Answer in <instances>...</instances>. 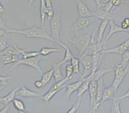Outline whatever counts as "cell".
I'll list each match as a JSON object with an SVG mask.
<instances>
[{
  "label": "cell",
  "instance_id": "obj_11",
  "mask_svg": "<svg viewBox=\"0 0 129 113\" xmlns=\"http://www.w3.org/2000/svg\"><path fill=\"white\" fill-rule=\"evenodd\" d=\"M77 7L78 17H90L93 16L92 12L89 9L83 0H75Z\"/></svg>",
  "mask_w": 129,
  "mask_h": 113
},
{
  "label": "cell",
  "instance_id": "obj_12",
  "mask_svg": "<svg viewBox=\"0 0 129 113\" xmlns=\"http://www.w3.org/2000/svg\"><path fill=\"white\" fill-rule=\"evenodd\" d=\"M105 89L104 87V79L102 77H101L98 80V88H97V93L96 96V101H95V105L94 107L93 108V110L92 112L96 111L100 107V103L102 98L103 93H104V90Z\"/></svg>",
  "mask_w": 129,
  "mask_h": 113
},
{
  "label": "cell",
  "instance_id": "obj_13",
  "mask_svg": "<svg viewBox=\"0 0 129 113\" xmlns=\"http://www.w3.org/2000/svg\"><path fill=\"white\" fill-rule=\"evenodd\" d=\"M112 70H114V68H98L95 72H91L89 75H87L85 78L89 79L91 81L92 80L98 81V79H100L101 77H104V75L112 72Z\"/></svg>",
  "mask_w": 129,
  "mask_h": 113
},
{
  "label": "cell",
  "instance_id": "obj_38",
  "mask_svg": "<svg viewBox=\"0 0 129 113\" xmlns=\"http://www.w3.org/2000/svg\"><path fill=\"white\" fill-rule=\"evenodd\" d=\"M121 27L125 30H127L128 28H129V17H125L124 19L121 24Z\"/></svg>",
  "mask_w": 129,
  "mask_h": 113
},
{
  "label": "cell",
  "instance_id": "obj_33",
  "mask_svg": "<svg viewBox=\"0 0 129 113\" xmlns=\"http://www.w3.org/2000/svg\"><path fill=\"white\" fill-rule=\"evenodd\" d=\"M12 103L13 105H14V107L16 110L20 112H25V105L21 99L15 98L13 100Z\"/></svg>",
  "mask_w": 129,
  "mask_h": 113
},
{
  "label": "cell",
  "instance_id": "obj_14",
  "mask_svg": "<svg viewBox=\"0 0 129 113\" xmlns=\"http://www.w3.org/2000/svg\"><path fill=\"white\" fill-rule=\"evenodd\" d=\"M16 96H20V97L22 98H31L38 97V96H41V95L30 90V89H28L25 86H22L20 87V88L17 91Z\"/></svg>",
  "mask_w": 129,
  "mask_h": 113
},
{
  "label": "cell",
  "instance_id": "obj_51",
  "mask_svg": "<svg viewBox=\"0 0 129 113\" xmlns=\"http://www.w3.org/2000/svg\"><path fill=\"white\" fill-rule=\"evenodd\" d=\"M127 3H129V1H128V2H127Z\"/></svg>",
  "mask_w": 129,
  "mask_h": 113
},
{
  "label": "cell",
  "instance_id": "obj_36",
  "mask_svg": "<svg viewBox=\"0 0 129 113\" xmlns=\"http://www.w3.org/2000/svg\"><path fill=\"white\" fill-rule=\"evenodd\" d=\"M73 74V68L71 64H68L66 66V77L68 80H70L72 78V75Z\"/></svg>",
  "mask_w": 129,
  "mask_h": 113
},
{
  "label": "cell",
  "instance_id": "obj_42",
  "mask_svg": "<svg viewBox=\"0 0 129 113\" xmlns=\"http://www.w3.org/2000/svg\"><path fill=\"white\" fill-rule=\"evenodd\" d=\"M36 0H26V2L27 4V7H28V11H30V7H31V4L33 3H34L36 2Z\"/></svg>",
  "mask_w": 129,
  "mask_h": 113
},
{
  "label": "cell",
  "instance_id": "obj_7",
  "mask_svg": "<svg viewBox=\"0 0 129 113\" xmlns=\"http://www.w3.org/2000/svg\"><path fill=\"white\" fill-rule=\"evenodd\" d=\"M80 61L81 65H82L84 68L83 74L81 77V79H84L87 75H89L91 72L92 67V55L87 54L86 53H83L79 58Z\"/></svg>",
  "mask_w": 129,
  "mask_h": 113
},
{
  "label": "cell",
  "instance_id": "obj_41",
  "mask_svg": "<svg viewBox=\"0 0 129 113\" xmlns=\"http://www.w3.org/2000/svg\"><path fill=\"white\" fill-rule=\"evenodd\" d=\"M34 86L36 88H39V89L44 87V85H43V83L41 81H41H36L34 83Z\"/></svg>",
  "mask_w": 129,
  "mask_h": 113
},
{
  "label": "cell",
  "instance_id": "obj_48",
  "mask_svg": "<svg viewBox=\"0 0 129 113\" xmlns=\"http://www.w3.org/2000/svg\"><path fill=\"white\" fill-rule=\"evenodd\" d=\"M129 0H121V2H122V4L123 3H127V2H128Z\"/></svg>",
  "mask_w": 129,
  "mask_h": 113
},
{
  "label": "cell",
  "instance_id": "obj_30",
  "mask_svg": "<svg viewBox=\"0 0 129 113\" xmlns=\"http://www.w3.org/2000/svg\"><path fill=\"white\" fill-rule=\"evenodd\" d=\"M80 59L74 56L72 59H71V64L73 68V74H77L79 75L80 77H82V75L80 72Z\"/></svg>",
  "mask_w": 129,
  "mask_h": 113
},
{
  "label": "cell",
  "instance_id": "obj_8",
  "mask_svg": "<svg viewBox=\"0 0 129 113\" xmlns=\"http://www.w3.org/2000/svg\"><path fill=\"white\" fill-rule=\"evenodd\" d=\"M50 29H51V36L53 38V42H55L57 44L60 40V32L61 30V22L60 20L57 17L53 18L50 23Z\"/></svg>",
  "mask_w": 129,
  "mask_h": 113
},
{
  "label": "cell",
  "instance_id": "obj_15",
  "mask_svg": "<svg viewBox=\"0 0 129 113\" xmlns=\"http://www.w3.org/2000/svg\"><path fill=\"white\" fill-rule=\"evenodd\" d=\"M110 26V30L108 32V34L107 35L106 38L105 40H107L108 39H109L111 38V36H112L113 35L116 34L117 33H120V32H125L127 33L126 30L122 28L121 26H118V24H116L115 23V22L114 21V20H110L109 23Z\"/></svg>",
  "mask_w": 129,
  "mask_h": 113
},
{
  "label": "cell",
  "instance_id": "obj_16",
  "mask_svg": "<svg viewBox=\"0 0 129 113\" xmlns=\"http://www.w3.org/2000/svg\"><path fill=\"white\" fill-rule=\"evenodd\" d=\"M115 93H116V92H115L114 88H113L112 85L111 86H108V87L105 88L104 93H103L102 98V100H101L100 103V106L106 101L113 98Z\"/></svg>",
  "mask_w": 129,
  "mask_h": 113
},
{
  "label": "cell",
  "instance_id": "obj_43",
  "mask_svg": "<svg viewBox=\"0 0 129 113\" xmlns=\"http://www.w3.org/2000/svg\"><path fill=\"white\" fill-rule=\"evenodd\" d=\"M119 98L121 99V100H123V99L129 98V88H128V89L127 90V91H126V93L124 94V95H123L121 96H120V97H119Z\"/></svg>",
  "mask_w": 129,
  "mask_h": 113
},
{
  "label": "cell",
  "instance_id": "obj_19",
  "mask_svg": "<svg viewBox=\"0 0 129 113\" xmlns=\"http://www.w3.org/2000/svg\"><path fill=\"white\" fill-rule=\"evenodd\" d=\"M83 81H84L83 79H81L80 81H77L75 82L68 84L66 85V96L67 99H68L75 91L78 90V88H80V86L82 84Z\"/></svg>",
  "mask_w": 129,
  "mask_h": 113
},
{
  "label": "cell",
  "instance_id": "obj_47",
  "mask_svg": "<svg viewBox=\"0 0 129 113\" xmlns=\"http://www.w3.org/2000/svg\"><path fill=\"white\" fill-rule=\"evenodd\" d=\"M4 12H5V8L3 6V5H2V3H1V2H0V14H3V13Z\"/></svg>",
  "mask_w": 129,
  "mask_h": 113
},
{
  "label": "cell",
  "instance_id": "obj_20",
  "mask_svg": "<svg viewBox=\"0 0 129 113\" xmlns=\"http://www.w3.org/2000/svg\"><path fill=\"white\" fill-rule=\"evenodd\" d=\"M19 59L18 55H4L0 56V68L11 63H14Z\"/></svg>",
  "mask_w": 129,
  "mask_h": 113
},
{
  "label": "cell",
  "instance_id": "obj_1",
  "mask_svg": "<svg viewBox=\"0 0 129 113\" xmlns=\"http://www.w3.org/2000/svg\"><path fill=\"white\" fill-rule=\"evenodd\" d=\"M7 33L12 34L21 35L27 38H36V39H43L53 41L51 35L44 28H38L36 26H32L31 27L24 30H6Z\"/></svg>",
  "mask_w": 129,
  "mask_h": 113
},
{
  "label": "cell",
  "instance_id": "obj_50",
  "mask_svg": "<svg viewBox=\"0 0 129 113\" xmlns=\"http://www.w3.org/2000/svg\"><path fill=\"white\" fill-rule=\"evenodd\" d=\"M126 31H127V33H129V28H128L127 30H126Z\"/></svg>",
  "mask_w": 129,
  "mask_h": 113
},
{
  "label": "cell",
  "instance_id": "obj_26",
  "mask_svg": "<svg viewBox=\"0 0 129 113\" xmlns=\"http://www.w3.org/2000/svg\"><path fill=\"white\" fill-rule=\"evenodd\" d=\"M83 82L80 86V88H78V92H77V97L79 96H83L85 92L88 90L89 89V84L91 82V81H89V79L84 78L83 79Z\"/></svg>",
  "mask_w": 129,
  "mask_h": 113
},
{
  "label": "cell",
  "instance_id": "obj_4",
  "mask_svg": "<svg viewBox=\"0 0 129 113\" xmlns=\"http://www.w3.org/2000/svg\"><path fill=\"white\" fill-rule=\"evenodd\" d=\"M43 59V58L39 57V56L37 57H33V58L19 59L12 65L11 69L16 68L17 66H19V65H25V66H28V67H30V68H34L39 73H40L41 74H43V70H42L39 65L40 61H41Z\"/></svg>",
  "mask_w": 129,
  "mask_h": 113
},
{
  "label": "cell",
  "instance_id": "obj_28",
  "mask_svg": "<svg viewBox=\"0 0 129 113\" xmlns=\"http://www.w3.org/2000/svg\"><path fill=\"white\" fill-rule=\"evenodd\" d=\"M48 11V9L46 6L45 1L40 0V15H41V23L43 26H44Z\"/></svg>",
  "mask_w": 129,
  "mask_h": 113
},
{
  "label": "cell",
  "instance_id": "obj_6",
  "mask_svg": "<svg viewBox=\"0 0 129 113\" xmlns=\"http://www.w3.org/2000/svg\"><path fill=\"white\" fill-rule=\"evenodd\" d=\"M98 19L94 16L90 17H78L76 22L71 26L70 30H75L76 31L85 30L93 23H96Z\"/></svg>",
  "mask_w": 129,
  "mask_h": 113
},
{
  "label": "cell",
  "instance_id": "obj_21",
  "mask_svg": "<svg viewBox=\"0 0 129 113\" xmlns=\"http://www.w3.org/2000/svg\"><path fill=\"white\" fill-rule=\"evenodd\" d=\"M57 44H58L60 47H62L63 49H64V50H65V54H64V59H63L61 61H60L59 63H58L59 65H62L64 63H66L67 61H70V60L74 57V55L73 54L72 52H71V51L70 50V49L69 48L66 44H64V43H63L62 42L59 41L58 42H57Z\"/></svg>",
  "mask_w": 129,
  "mask_h": 113
},
{
  "label": "cell",
  "instance_id": "obj_44",
  "mask_svg": "<svg viewBox=\"0 0 129 113\" xmlns=\"http://www.w3.org/2000/svg\"><path fill=\"white\" fill-rule=\"evenodd\" d=\"M9 107H10V104H8L5 105L4 108L2 110H0V112H8L9 110Z\"/></svg>",
  "mask_w": 129,
  "mask_h": 113
},
{
  "label": "cell",
  "instance_id": "obj_18",
  "mask_svg": "<svg viewBox=\"0 0 129 113\" xmlns=\"http://www.w3.org/2000/svg\"><path fill=\"white\" fill-rule=\"evenodd\" d=\"M20 88V86H18L17 88L12 90L8 95L6 96H3V97H0V103L7 105L8 104H10L11 102H13V100L15 99V97L16 96V93L18 89Z\"/></svg>",
  "mask_w": 129,
  "mask_h": 113
},
{
  "label": "cell",
  "instance_id": "obj_27",
  "mask_svg": "<svg viewBox=\"0 0 129 113\" xmlns=\"http://www.w3.org/2000/svg\"><path fill=\"white\" fill-rule=\"evenodd\" d=\"M121 100L119 97H115L112 98V103L111 105V110L110 112H116V113H121V110L120 108V103Z\"/></svg>",
  "mask_w": 129,
  "mask_h": 113
},
{
  "label": "cell",
  "instance_id": "obj_24",
  "mask_svg": "<svg viewBox=\"0 0 129 113\" xmlns=\"http://www.w3.org/2000/svg\"><path fill=\"white\" fill-rule=\"evenodd\" d=\"M16 48L17 49V51L19 52L20 55L23 56V58H33V57H37L39 56H41L39 51H30V52H27V50L29 49V48L23 49L19 47L16 46Z\"/></svg>",
  "mask_w": 129,
  "mask_h": 113
},
{
  "label": "cell",
  "instance_id": "obj_32",
  "mask_svg": "<svg viewBox=\"0 0 129 113\" xmlns=\"http://www.w3.org/2000/svg\"><path fill=\"white\" fill-rule=\"evenodd\" d=\"M52 77H53V68L43 74L41 81L43 82L44 86H45L46 85H47L50 82Z\"/></svg>",
  "mask_w": 129,
  "mask_h": 113
},
{
  "label": "cell",
  "instance_id": "obj_2",
  "mask_svg": "<svg viewBox=\"0 0 129 113\" xmlns=\"http://www.w3.org/2000/svg\"><path fill=\"white\" fill-rule=\"evenodd\" d=\"M92 33H89L85 35L77 34L73 37L69 38V41L75 47L79 57L86 51L91 42Z\"/></svg>",
  "mask_w": 129,
  "mask_h": 113
},
{
  "label": "cell",
  "instance_id": "obj_3",
  "mask_svg": "<svg viewBox=\"0 0 129 113\" xmlns=\"http://www.w3.org/2000/svg\"><path fill=\"white\" fill-rule=\"evenodd\" d=\"M114 77L113 79L112 86L114 88L115 92L116 93L119 86H120L121 82H123V79H125V76L129 72V65L124 67L121 63H117L115 65L114 68Z\"/></svg>",
  "mask_w": 129,
  "mask_h": 113
},
{
  "label": "cell",
  "instance_id": "obj_39",
  "mask_svg": "<svg viewBox=\"0 0 129 113\" xmlns=\"http://www.w3.org/2000/svg\"><path fill=\"white\" fill-rule=\"evenodd\" d=\"M7 42L3 40H0V52L4 50L6 47H7Z\"/></svg>",
  "mask_w": 129,
  "mask_h": 113
},
{
  "label": "cell",
  "instance_id": "obj_45",
  "mask_svg": "<svg viewBox=\"0 0 129 113\" xmlns=\"http://www.w3.org/2000/svg\"><path fill=\"white\" fill-rule=\"evenodd\" d=\"M7 33V31L5 29L2 28H0V37H3L4 35H5Z\"/></svg>",
  "mask_w": 129,
  "mask_h": 113
},
{
  "label": "cell",
  "instance_id": "obj_40",
  "mask_svg": "<svg viewBox=\"0 0 129 113\" xmlns=\"http://www.w3.org/2000/svg\"><path fill=\"white\" fill-rule=\"evenodd\" d=\"M45 1V4L46 7L48 10H53V5L51 3V0H44Z\"/></svg>",
  "mask_w": 129,
  "mask_h": 113
},
{
  "label": "cell",
  "instance_id": "obj_37",
  "mask_svg": "<svg viewBox=\"0 0 129 113\" xmlns=\"http://www.w3.org/2000/svg\"><path fill=\"white\" fill-rule=\"evenodd\" d=\"M129 63V49L127 51H125L123 54H122V59H121V65L124 66L126 67L128 65Z\"/></svg>",
  "mask_w": 129,
  "mask_h": 113
},
{
  "label": "cell",
  "instance_id": "obj_31",
  "mask_svg": "<svg viewBox=\"0 0 129 113\" xmlns=\"http://www.w3.org/2000/svg\"><path fill=\"white\" fill-rule=\"evenodd\" d=\"M62 50L58 48H52V47H43L40 50V54L41 56H48L49 54H51V53H54V52H61Z\"/></svg>",
  "mask_w": 129,
  "mask_h": 113
},
{
  "label": "cell",
  "instance_id": "obj_29",
  "mask_svg": "<svg viewBox=\"0 0 129 113\" xmlns=\"http://www.w3.org/2000/svg\"><path fill=\"white\" fill-rule=\"evenodd\" d=\"M19 52L16 48V46L8 45L4 50L0 52V56L4 55H19Z\"/></svg>",
  "mask_w": 129,
  "mask_h": 113
},
{
  "label": "cell",
  "instance_id": "obj_46",
  "mask_svg": "<svg viewBox=\"0 0 129 113\" xmlns=\"http://www.w3.org/2000/svg\"><path fill=\"white\" fill-rule=\"evenodd\" d=\"M94 2L97 5V9H100L101 5H102V4L103 3V2H102V0H94Z\"/></svg>",
  "mask_w": 129,
  "mask_h": 113
},
{
  "label": "cell",
  "instance_id": "obj_17",
  "mask_svg": "<svg viewBox=\"0 0 129 113\" xmlns=\"http://www.w3.org/2000/svg\"><path fill=\"white\" fill-rule=\"evenodd\" d=\"M104 53L103 52H94L92 54V67L91 72H94L99 67L101 62L104 58Z\"/></svg>",
  "mask_w": 129,
  "mask_h": 113
},
{
  "label": "cell",
  "instance_id": "obj_23",
  "mask_svg": "<svg viewBox=\"0 0 129 113\" xmlns=\"http://www.w3.org/2000/svg\"><path fill=\"white\" fill-rule=\"evenodd\" d=\"M109 20H103L102 21V23H100L98 28V34H97V38H96V42H101L103 40L104 38V34L105 33V30H106L107 26L109 25Z\"/></svg>",
  "mask_w": 129,
  "mask_h": 113
},
{
  "label": "cell",
  "instance_id": "obj_34",
  "mask_svg": "<svg viewBox=\"0 0 129 113\" xmlns=\"http://www.w3.org/2000/svg\"><path fill=\"white\" fill-rule=\"evenodd\" d=\"M114 6L112 0H109L107 2L102 3V4L100 9H103L104 10L106 11L107 12L110 13L111 12V10H112V9H114Z\"/></svg>",
  "mask_w": 129,
  "mask_h": 113
},
{
  "label": "cell",
  "instance_id": "obj_49",
  "mask_svg": "<svg viewBox=\"0 0 129 113\" xmlns=\"http://www.w3.org/2000/svg\"><path fill=\"white\" fill-rule=\"evenodd\" d=\"M5 86H3V85H2V87H0V91H2V89H4V88H5Z\"/></svg>",
  "mask_w": 129,
  "mask_h": 113
},
{
  "label": "cell",
  "instance_id": "obj_9",
  "mask_svg": "<svg viewBox=\"0 0 129 113\" xmlns=\"http://www.w3.org/2000/svg\"><path fill=\"white\" fill-rule=\"evenodd\" d=\"M129 49V38L124 42L119 45H117L116 47H112L111 49H107L102 51L104 54H116L122 55L126 51Z\"/></svg>",
  "mask_w": 129,
  "mask_h": 113
},
{
  "label": "cell",
  "instance_id": "obj_35",
  "mask_svg": "<svg viewBox=\"0 0 129 113\" xmlns=\"http://www.w3.org/2000/svg\"><path fill=\"white\" fill-rule=\"evenodd\" d=\"M82 96H79V97H77V100H76V102H75V103L73 104V105L71 107V109L68 111V112L69 113H74L76 112L77 110L79 109L80 106L81 101H82Z\"/></svg>",
  "mask_w": 129,
  "mask_h": 113
},
{
  "label": "cell",
  "instance_id": "obj_5",
  "mask_svg": "<svg viewBox=\"0 0 129 113\" xmlns=\"http://www.w3.org/2000/svg\"><path fill=\"white\" fill-rule=\"evenodd\" d=\"M68 81L66 77H64L62 80L58 81V82H55L52 86L51 87L49 91L47 93H46L44 95L41 96V100L43 101L44 103H48L51 99L54 97V96L63 88H66V82Z\"/></svg>",
  "mask_w": 129,
  "mask_h": 113
},
{
  "label": "cell",
  "instance_id": "obj_25",
  "mask_svg": "<svg viewBox=\"0 0 129 113\" xmlns=\"http://www.w3.org/2000/svg\"><path fill=\"white\" fill-rule=\"evenodd\" d=\"M53 77L55 79V82H58L64 79V77L60 69V65L58 63L53 64Z\"/></svg>",
  "mask_w": 129,
  "mask_h": 113
},
{
  "label": "cell",
  "instance_id": "obj_22",
  "mask_svg": "<svg viewBox=\"0 0 129 113\" xmlns=\"http://www.w3.org/2000/svg\"><path fill=\"white\" fill-rule=\"evenodd\" d=\"M92 14L93 16L97 17L99 20H113L112 19V15L110 13L107 12L106 11L102 9H97L96 11L92 12Z\"/></svg>",
  "mask_w": 129,
  "mask_h": 113
},
{
  "label": "cell",
  "instance_id": "obj_10",
  "mask_svg": "<svg viewBox=\"0 0 129 113\" xmlns=\"http://www.w3.org/2000/svg\"><path fill=\"white\" fill-rule=\"evenodd\" d=\"M97 88H98V81L92 80L91 81L89 86V100H90V112H92L93 108L95 105L96 101V96L97 93Z\"/></svg>",
  "mask_w": 129,
  "mask_h": 113
}]
</instances>
